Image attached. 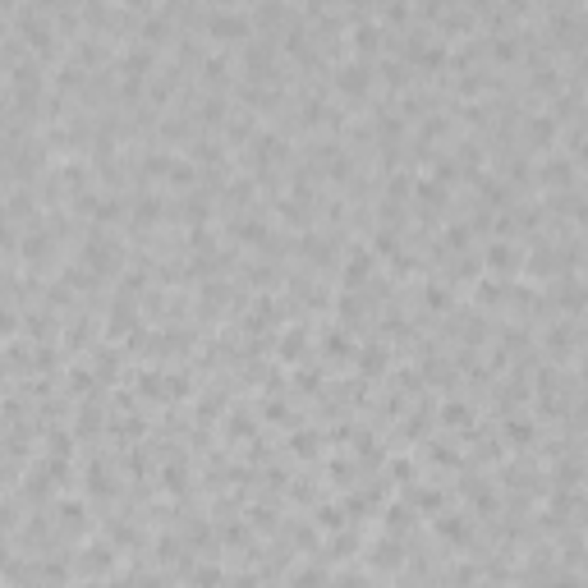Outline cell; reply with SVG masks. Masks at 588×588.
Returning <instances> with one entry per match:
<instances>
[{"instance_id": "obj_1", "label": "cell", "mask_w": 588, "mask_h": 588, "mask_svg": "<svg viewBox=\"0 0 588 588\" xmlns=\"http://www.w3.org/2000/svg\"><path fill=\"white\" fill-rule=\"evenodd\" d=\"M368 83H372V69H368L363 60H350V64H341V74H336V88H341L345 97L368 93Z\"/></svg>"}, {"instance_id": "obj_2", "label": "cell", "mask_w": 588, "mask_h": 588, "mask_svg": "<svg viewBox=\"0 0 588 588\" xmlns=\"http://www.w3.org/2000/svg\"><path fill=\"white\" fill-rule=\"evenodd\" d=\"M368 271H372V253H368V248H354V253H350V262H345V280L358 285Z\"/></svg>"}, {"instance_id": "obj_3", "label": "cell", "mask_w": 588, "mask_h": 588, "mask_svg": "<svg viewBox=\"0 0 588 588\" xmlns=\"http://www.w3.org/2000/svg\"><path fill=\"white\" fill-rule=\"evenodd\" d=\"M487 262H492L496 271H511V267H515V253H511L506 244H492V248H487Z\"/></svg>"}, {"instance_id": "obj_4", "label": "cell", "mask_w": 588, "mask_h": 588, "mask_svg": "<svg viewBox=\"0 0 588 588\" xmlns=\"http://www.w3.org/2000/svg\"><path fill=\"white\" fill-rule=\"evenodd\" d=\"M382 363H387V354H382V345H372V350H363V372H382Z\"/></svg>"}, {"instance_id": "obj_5", "label": "cell", "mask_w": 588, "mask_h": 588, "mask_svg": "<svg viewBox=\"0 0 588 588\" xmlns=\"http://www.w3.org/2000/svg\"><path fill=\"white\" fill-rule=\"evenodd\" d=\"M506 437H511L515 446H524V441H528V423H524V418H519V423L511 418V423H506Z\"/></svg>"}, {"instance_id": "obj_6", "label": "cell", "mask_w": 588, "mask_h": 588, "mask_svg": "<svg viewBox=\"0 0 588 588\" xmlns=\"http://www.w3.org/2000/svg\"><path fill=\"white\" fill-rule=\"evenodd\" d=\"M428 304H432V308H446L450 299H446V290H441V285H428Z\"/></svg>"}]
</instances>
